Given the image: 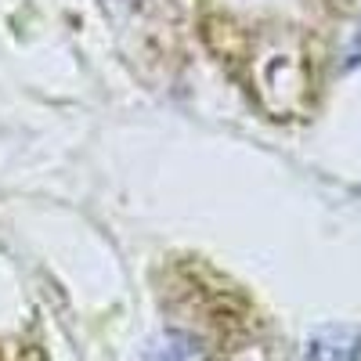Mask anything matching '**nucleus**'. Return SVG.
<instances>
[{
  "label": "nucleus",
  "mask_w": 361,
  "mask_h": 361,
  "mask_svg": "<svg viewBox=\"0 0 361 361\" xmlns=\"http://www.w3.org/2000/svg\"><path fill=\"white\" fill-rule=\"evenodd\" d=\"M304 361H361V325H329L314 333Z\"/></svg>",
  "instance_id": "nucleus-1"
},
{
  "label": "nucleus",
  "mask_w": 361,
  "mask_h": 361,
  "mask_svg": "<svg viewBox=\"0 0 361 361\" xmlns=\"http://www.w3.org/2000/svg\"><path fill=\"white\" fill-rule=\"evenodd\" d=\"M145 361H202V347L188 333H166L145 350Z\"/></svg>",
  "instance_id": "nucleus-2"
},
{
  "label": "nucleus",
  "mask_w": 361,
  "mask_h": 361,
  "mask_svg": "<svg viewBox=\"0 0 361 361\" xmlns=\"http://www.w3.org/2000/svg\"><path fill=\"white\" fill-rule=\"evenodd\" d=\"M102 4L109 11H130V8H137V0H102Z\"/></svg>",
  "instance_id": "nucleus-3"
}]
</instances>
